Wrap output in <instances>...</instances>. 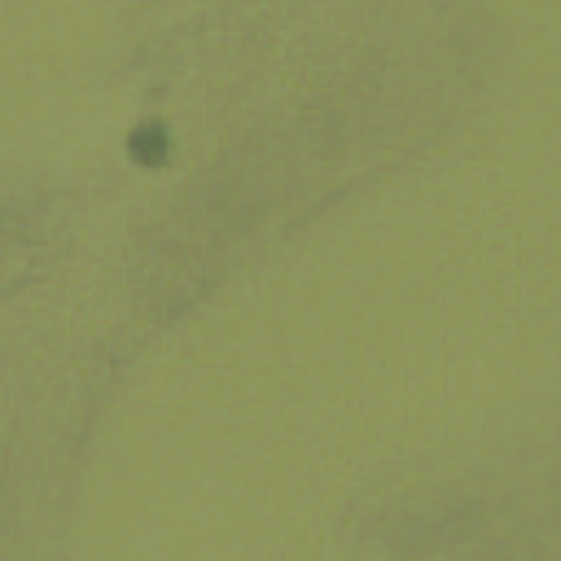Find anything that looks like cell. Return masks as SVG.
Returning a JSON list of instances; mask_svg holds the SVG:
<instances>
[{
    "label": "cell",
    "instance_id": "obj_1",
    "mask_svg": "<svg viewBox=\"0 0 561 561\" xmlns=\"http://www.w3.org/2000/svg\"><path fill=\"white\" fill-rule=\"evenodd\" d=\"M127 149H131V158H136L140 167H162V162H167V153H171V140H167L162 123H145V127H136V131H131Z\"/></svg>",
    "mask_w": 561,
    "mask_h": 561
}]
</instances>
